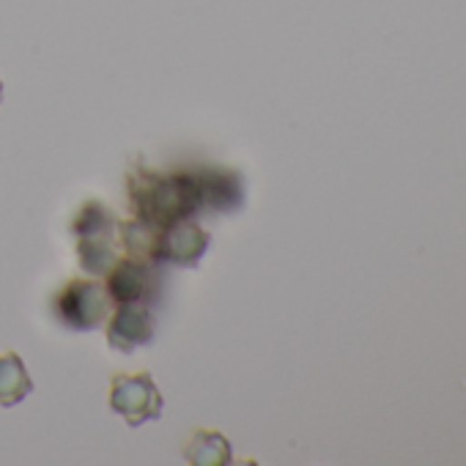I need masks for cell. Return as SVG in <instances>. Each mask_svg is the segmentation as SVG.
<instances>
[{
    "label": "cell",
    "instance_id": "obj_1",
    "mask_svg": "<svg viewBox=\"0 0 466 466\" xmlns=\"http://www.w3.org/2000/svg\"><path fill=\"white\" fill-rule=\"evenodd\" d=\"M127 192L135 214L157 228L189 219L203 208L200 170L154 173L146 167H135L127 176Z\"/></svg>",
    "mask_w": 466,
    "mask_h": 466
},
{
    "label": "cell",
    "instance_id": "obj_2",
    "mask_svg": "<svg viewBox=\"0 0 466 466\" xmlns=\"http://www.w3.org/2000/svg\"><path fill=\"white\" fill-rule=\"evenodd\" d=\"M116 230L118 219L99 200H88L80 206L72 219V233L77 239L80 269L91 278H105L110 267L118 261L116 256Z\"/></svg>",
    "mask_w": 466,
    "mask_h": 466
},
{
    "label": "cell",
    "instance_id": "obj_3",
    "mask_svg": "<svg viewBox=\"0 0 466 466\" xmlns=\"http://www.w3.org/2000/svg\"><path fill=\"white\" fill-rule=\"evenodd\" d=\"M113 308V299L105 289V283H96L91 278H77L61 286V291L53 297V313L56 319L77 332L96 329L107 321Z\"/></svg>",
    "mask_w": 466,
    "mask_h": 466
},
{
    "label": "cell",
    "instance_id": "obj_4",
    "mask_svg": "<svg viewBox=\"0 0 466 466\" xmlns=\"http://www.w3.org/2000/svg\"><path fill=\"white\" fill-rule=\"evenodd\" d=\"M107 403L116 414L127 420L129 428H140L148 420H159L165 406L151 373H116L110 379Z\"/></svg>",
    "mask_w": 466,
    "mask_h": 466
},
{
    "label": "cell",
    "instance_id": "obj_5",
    "mask_svg": "<svg viewBox=\"0 0 466 466\" xmlns=\"http://www.w3.org/2000/svg\"><path fill=\"white\" fill-rule=\"evenodd\" d=\"M159 278L162 275H159L157 264L135 261V258H121L105 275V289H107V294H110V299L116 305H124V302L151 305L157 299Z\"/></svg>",
    "mask_w": 466,
    "mask_h": 466
},
{
    "label": "cell",
    "instance_id": "obj_6",
    "mask_svg": "<svg viewBox=\"0 0 466 466\" xmlns=\"http://www.w3.org/2000/svg\"><path fill=\"white\" fill-rule=\"evenodd\" d=\"M208 250V233L189 219H178L159 230L157 261H167L176 267H195Z\"/></svg>",
    "mask_w": 466,
    "mask_h": 466
},
{
    "label": "cell",
    "instance_id": "obj_7",
    "mask_svg": "<svg viewBox=\"0 0 466 466\" xmlns=\"http://www.w3.org/2000/svg\"><path fill=\"white\" fill-rule=\"evenodd\" d=\"M154 340V316L148 305L124 302L107 316V343L118 351H135Z\"/></svg>",
    "mask_w": 466,
    "mask_h": 466
},
{
    "label": "cell",
    "instance_id": "obj_8",
    "mask_svg": "<svg viewBox=\"0 0 466 466\" xmlns=\"http://www.w3.org/2000/svg\"><path fill=\"white\" fill-rule=\"evenodd\" d=\"M200 187H203V208L214 211H233L245 200V184L239 173L222 167H200Z\"/></svg>",
    "mask_w": 466,
    "mask_h": 466
},
{
    "label": "cell",
    "instance_id": "obj_9",
    "mask_svg": "<svg viewBox=\"0 0 466 466\" xmlns=\"http://www.w3.org/2000/svg\"><path fill=\"white\" fill-rule=\"evenodd\" d=\"M184 458L195 466H225L233 461L230 441L214 428H195L184 444Z\"/></svg>",
    "mask_w": 466,
    "mask_h": 466
},
{
    "label": "cell",
    "instance_id": "obj_10",
    "mask_svg": "<svg viewBox=\"0 0 466 466\" xmlns=\"http://www.w3.org/2000/svg\"><path fill=\"white\" fill-rule=\"evenodd\" d=\"M34 392V381L17 351L0 354V406L12 409Z\"/></svg>",
    "mask_w": 466,
    "mask_h": 466
},
{
    "label": "cell",
    "instance_id": "obj_11",
    "mask_svg": "<svg viewBox=\"0 0 466 466\" xmlns=\"http://www.w3.org/2000/svg\"><path fill=\"white\" fill-rule=\"evenodd\" d=\"M121 230V245L127 250L129 258L135 261H148V264H157V250H159V230L157 225L135 217V219H127L118 225Z\"/></svg>",
    "mask_w": 466,
    "mask_h": 466
},
{
    "label": "cell",
    "instance_id": "obj_12",
    "mask_svg": "<svg viewBox=\"0 0 466 466\" xmlns=\"http://www.w3.org/2000/svg\"><path fill=\"white\" fill-rule=\"evenodd\" d=\"M0 102H4V80H0Z\"/></svg>",
    "mask_w": 466,
    "mask_h": 466
}]
</instances>
